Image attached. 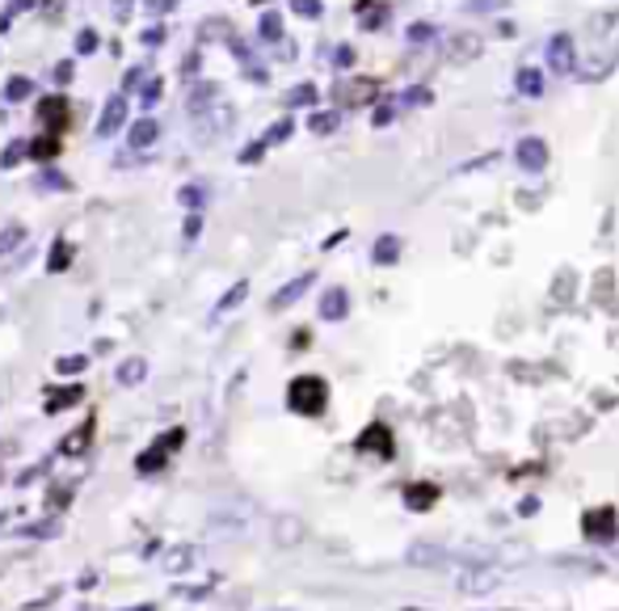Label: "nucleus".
<instances>
[{"label": "nucleus", "instance_id": "f257e3e1", "mask_svg": "<svg viewBox=\"0 0 619 611\" xmlns=\"http://www.w3.org/2000/svg\"><path fill=\"white\" fill-rule=\"evenodd\" d=\"M291 409H300V414H321L325 409V397H329V388H325V379L316 376H300L291 384Z\"/></svg>", "mask_w": 619, "mask_h": 611}, {"label": "nucleus", "instance_id": "f03ea898", "mask_svg": "<svg viewBox=\"0 0 619 611\" xmlns=\"http://www.w3.org/2000/svg\"><path fill=\"white\" fill-rule=\"evenodd\" d=\"M514 161H519L526 173H540V169L549 165V143L535 140V136H526V140L514 143Z\"/></svg>", "mask_w": 619, "mask_h": 611}, {"label": "nucleus", "instance_id": "7ed1b4c3", "mask_svg": "<svg viewBox=\"0 0 619 611\" xmlns=\"http://www.w3.org/2000/svg\"><path fill=\"white\" fill-rule=\"evenodd\" d=\"M122 122H127V97L115 94L110 101H106V106H101V118H97V136H101V140H110Z\"/></svg>", "mask_w": 619, "mask_h": 611}, {"label": "nucleus", "instance_id": "20e7f679", "mask_svg": "<svg viewBox=\"0 0 619 611\" xmlns=\"http://www.w3.org/2000/svg\"><path fill=\"white\" fill-rule=\"evenodd\" d=\"M573 60H577V55H573V39L569 34H556V39L549 43V72H556V76H569Z\"/></svg>", "mask_w": 619, "mask_h": 611}, {"label": "nucleus", "instance_id": "39448f33", "mask_svg": "<svg viewBox=\"0 0 619 611\" xmlns=\"http://www.w3.org/2000/svg\"><path fill=\"white\" fill-rule=\"evenodd\" d=\"M586 532H590V540H616L619 536L616 511H595V515H586Z\"/></svg>", "mask_w": 619, "mask_h": 611}, {"label": "nucleus", "instance_id": "423d86ee", "mask_svg": "<svg viewBox=\"0 0 619 611\" xmlns=\"http://www.w3.org/2000/svg\"><path fill=\"white\" fill-rule=\"evenodd\" d=\"M156 140H161V122H156V118H140V122L127 131V143H131V148H152Z\"/></svg>", "mask_w": 619, "mask_h": 611}, {"label": "nucleus", "instance_id": "0eeeda50", "mask_svg": "<svg viewBox=\"0 0 619 611\" xmlns=\"http://www.w3.org/2000/svg\"><path fill=\"white\" fill-rule=\"evenodd\" d=\"M346 312H350V296H346L341 287L325 291V300H321V317H325V321H341Z\"/></svg>", "mask_w": 619, "mask_h": 611}, {"label": "nucleus", "instance_id": "6e6552de", "mask_svg": "<svg viewBox=\"0 0 619 611\" xmlns=\"http://www.w3.org/2000/svg\"><path fill=\"white\" fill-rule=\"evenodd\" d=\"M194 561H198V553H194V548H169L165 553L169 574H186V569H194Z\"/></svg>", "mask_w": 619, "mask_h": 611}, {"label": "nucleus", "instance_id": "1a4fd4ad", "mask_svg": "<svg viewBox=\"0 0 619 611\" xmlns=\"http://www.w3.org/2000/svg\"><path fill=\"white\" fill-rule=\"evenodd\" d=\"M308 287H312V275H300V279H295V282H286L283 291H279V296H274V308L295 304V300H300V296H304V291H308Z\"/></svg>", "mask_w": 619, "mask_h": 611}, {"label": "nucleus", "instance_id": "9d476101", "mask_svg": "<svg viewBox=\"0 0 619 611\" xmlns=\"http://www.w3.org/2000/svg\"><path fill=\"white\" fill-rule=\"evenodd\" d=\"M143 376H148V363L143 358H127V363H119V372H115L119 384H140Z\"/></svg>", "mask_w": 619, "mask_h": 611}, {"label": "nucleus", "instance_id": "9b49d317", "mask_svg": "<svg viewBox=\"0 0 619 611\" xmlns=\"http://www.w3.org/2000/svg\"><path fill=\"white\" fill-rule=\"evenodd\" d=\"M397 258H401V240H397V236H380V240H376V261L388 266V261H397Z\"/></svg>", "mask_w": 619, "mask_h": 611}, {"label": "nucleus", "instance_id": "f8f14e48", "mask_svg": "<svg viewBox=\"0 0 619 611\" xmlns=\"http://www.w3.org/2000/svg\"><path fill=\"white\" fill-rule=\"evenodd\" d=\"M258 30H262L265 43H279V39H283V18H279V13H262Z\"/></svg>", "mask_w": 619, "mask_h": 611}, {"label": "nucleus", "instance_id": "ddd939ff", "mask_svg": "<svg viewBox=\"0 0 619 611\" xmlns=\"http://www.w3.org/2000/svg\"><path fill=\"white\" fill-rule=\"evenodd\" d=\"M519 89H523L526 97H540L544 94V76H540L535 68H523L519 72Z\"/></svg>", "mask_w": 619, "mask_h": 611}, {"label": "nucleus", "instance_id": "4468645a", "mask_svg": "<svg viewBox=\"0 0 619 611\" xmlns=\"http://www.w3.org/2000/svg\"><path fill=\"white\" fill-rule=\"evenodd\" d=\"M22 240H25V228H22V224H9V228L0 233V258H4V254H13V249H18Z\"/></svg>", "mask_w": 619, "mask_h": 611}, {"label": "nucleus", "instance_id": "2eb2a0df", "mask_svg": "<svg viewBox=\"0 0 619 611\" xmlns=\"http://www.w3.org/2000/svg\"><path fill=\"white\" fill-rule=\"evenodd\" d=\"M34 94V85H30V76H13L9 85H4V97L9 101H25V97Z\"/></svg>", "mask_w": 619, "mask_h": 611}, {"label": "nucleus", "instance_id": "dca6fc26", "mask_svg": "<svg viewBox=\"0 0 619 611\" xmlns=\"http://www.w3.org/2000/svg\"><path fill=\"white\" fill-rule=\"evenodd\" d=\"M245 296H249V282H237V287H232V291H228V296H224V300L215 304V317H224L228 308H237L240 300H245Z\"/></svg>", "mask_w": 619, "mask_h": 611}, {"label": "nucleus", "instance_id": "f3484780", "mask_svg": "<svg viewBox=\"0 0 619 611\" xmlns=\"http://www.w3.org/2000/svg\"><path fill=\"white\" fill-rule=\"evenodd\" d=\"M97 43H101V39H97V30L94 25H85V30L76 34V55H94Z\"/></svg>", "mask_w": 619, "mask_h": 611}, {"label": "nucleus", "instance_id": "a211bd4d", "mask_svg": "<svg viewBox=\"0 0 619 611\" xmlns=\"http://www.w3.org/2000/svg\"><path fill=\"white\" fill-rule=\"evenodd\" d=\"M22 157H30V143L13 140V143H9V148H4V157H0V165H4V169H13V165H18V161H22Z\"/></svg>", "mask_w": 619, "mask_h": 611}, {"label": "nucleus", "instance_id": "6ab92c4d", "mask_svg": "<svg viewBox=\"0 0 619 611\" xmlns=\"http://www.w3.org/2000/svg\"><path fill=\"white\" fill-rule=\"evenodd\" d=\"M55 372H59V376H76V372H85V358H80V354L55 358Z\"/></svg>", "mask_w": 619, "mask_h": 611}, {"label": "nucleus", "instance_id": "aec40b11", "mask_svg": "<svg viewBox=\"0 0 619 611\" xmlns=\"http://www.w3.org/2000/svg\"><path fill=\"white\" fill-rule=\"evenodd\" d=\"M498 587V574H468L464 578V590H489Z\"/></svg>", "mask_w": 619, "mask_h": 611}, {"label": "nucleus", "instance_id": "412c9836", "mask_svg": "<svg viewBox=\"0 0 619 611\" xmlns=\"http://www.w3.org/2000/svg\"><path fill=\"white\" fill-rule=\"evenodd\" d=\"M68 245H55V249H51V258H47V270L51 275H59V270H64V266H68Z\"/></svg>", "mask_w": 619, "mask_h": 611}, {"label": "nucleus", "instance_id": "4be33fe9", "mask_svg": "<svg viewBox=\"0 0 619 611\" xmlns=\"http://www.w3.org/2000/svg\"><path fill=\"white\" fill-rule=\"evenodd\" d=\"M39 115L47 118V122H55V118H64V97H47V101L39 106Z\"/></svg>", "mask_w": 619, "mask_h": 611}, {"label": "nucleus", "instance_id": "5701e85b", "mask_svg": "<svg viewBox=\"0 0 619 611\" xmlns=\"http://www.w3.org/2000/svg\"><path fill=\"white\" fill-rule=\"evenodd\" d=\"M291 9H295L300 18H321L325 4H321V0H291Z\"/></svg>", "mask_w": 619, "mask_h": 611}, {"label": "nucleus", "instance_id": "b1692460", "mask_svg": "<svg viewBox=\"0 0 619 611\" xmlns=\"http://www.w3.org/2000/svg\"><path fill=\"white\" fill-rule=\"evenodd\" d=\"M140 43L143 47H161V43H165V25H148L140 34Z\"/></svg>", "mask_w": 619, "mask_h": 611}, {"label": "nucleus", "instance_id": "393cba45", "mask_svg": "<svg viewBox=\"0 0 619 611\" xmlns=\"http://www.w3.org/2000/svg\"><path fill=\"white\" fill-rule=\"evenodd\" d=\"M286 101H291V106H312V101H316V89H312V85H300V89H291Z\"/></svg>", "mask_w": 619, "mask_h": 611}, {"label": "nucleus", "instance_id": "a878e982", "mask_svg": "<svg viewBox=\"0 0 619 611\" xmlns=\"http://www.w3.org/2000/svg\"><path fill=\"white\" fill-rule=\"evenodd\" d=\"M76 397H80V388H64V393H55V397H51L47 409H68V405H72Z\"/></svg>", "mask_w": 619, "mask_h": 611}, {"label": "nucleus", "instance_id": "bb28decb", "mask_svg": "<svg viewBox=\"0 0 619 611\" xmlns=\"http://www.w3.org/2000/svg\"><path fill=\"white\" fill-rule=\"evenodd\" d=\"M156 101H161V81H148L143 85V110H152Z\"/></svg>", "mask_w": 619, "mask_h": 611}, {"label": "nucleus", "instance_id": "cd10ccee", "mask_svg": "<svg viewBox=\"0 0 619 611\" xmlns=\"http://www.w3.org/2000/svg\"><path fill=\"white\" fill-rule=\"evenodd\" d=\"M337 127V115H312V131L316 136H325V131H334Z\"/></svg>", "mask_w": 619, "mask_h": 611}, {"label": "nucleus", "instance_id": "c85d7f7f", "mask_svg": "<svg viewBox=\"0 0 619 611\" xmlns=\"http://www.w3.org/2000/svg\"><path fill=\"white\" fill-rule=\"evenodd\" d=\"M110 13H115L119 22H127V18L135 13V0H110Z\"/></svg>", "mask_w": 619, "mask_h": 611}, {"label": "nucleus", "instance_id": "c756f323", "mask_svg": "<svg viewBox=\"0 0 619 611\" xmlns=\"http://www.w3.org/2000/svg\"><path fill=\"white\" fill-rule=\"evenodd\" d=\"M143 76H148V72H143V68H131V72H127V76H122V94H131V89H140V85H143Z\"/></svg>", "mask_w": 619, "mask_h": 611}, {"label": "nucleus", "instance_id": "7c9ffc66", "mask_svg": "<svg viewBox=\"0 0 619 611\" xmlns=\"http://www.w3.org/2000/svg\"><path fill=\"white\" fill-rule=\"evenodd\" d=\"M286 136H291V118L274 122V127H270V136H265V143H279V140H286Z\"/></svg>", "mask_w": 619, "mask_h": 611}, {"label": "nucleus", "instance_id": "2f4dec72", "mask_svg": "<svg viewBox=\"0 0 619 611\" xmlns=\"http://www.w3.org/2000/svg\"><path fill=\"white\" fill-rule=\"evenodd\" d=\"M262 152H265V140L249 143V148H245V152H240V161H245V165H253V161H262Z\"/></svg>", "mask_w": 619, "mask_h": 611}, {"label": "nucleus", "instance_id": "473e14b6", "mask_svg": "<svg viewBox=\"0 0 619 611\" xmlns=\"http://www.w3.org/2000/svg\"><path fill=\"white\" fill-rule=\"evenodd\" d=\"M55 148H59V143L51 140V136H47V140H34V143H30V157H51Z\"/></svg>", "mask_w": 619, "mask_h": 611}, {"label": "nucleus", "instance_id": "72a5a7b5", "mask_svg": "<svg viewBox=\"0 0 619 611\" xmlns=\"http://www.w3.org/2000/svg\"><path fill=\"white\" fill-rule=\"evenodd\" d=\"M182 203L186 207H203V186H182Z\"/></svg>", "mask_w": 619, "mask_h": 611}, {"label": "nucleus", "instance_id": "f704fd0d", "mask_svg": "<svg viewBox=\"0 0 619 611\" xmlns=\"http://www.w3.org/2000/svg\"><path fill=\"white\" fill-rule=\"evenodd\" d=\"M72 72H76V68H72V60H64V64H55V85H68Z\"/></svg>", "mask_w": 619, "mask_h": 611}, {"label": "nucleus", "instance_id": "c9c22d12", "mask_svg": "<svg viewBox=\"0 0 619 611\" xmlns=\"http://www.w3.org/2000/svg\"><path fill=\"white\" fill-rule=\"evenodd\" d=\"M25 9H34V0H9V9H4V13H9V18H18V13H25Z\"/></svg>", "mask_w": 619, "mask_h": 611}, {"label": "nucleus", "instance_id": "e433bc0d", "mask_svg": "<svg viewBox=\"0 0 619 611\" xmlns=\"http://www.w3.org/2000/svg\"><path fill=\"white\" fill-rule=\"evenodd\" d=\"M173 4H177V0H148L152 13H165V9H173Z\"/></svg>", "mask_w": 619, "mask_h": 611}, {"label": "nucleus", "instance_id": "4c0bfd02", "mask_svg": "<svg viewBox=\"0 0 619 611\" xmlns=\"http://www.w3.org/2000/svg\"><path fill=\"white\" fill-rule=\"evenodd\" d=\"M198 228H203V219H198V215H191V219H186V236L194 240V236H198Z\"/></svg>", "mask_w": 619, "mask_h": 611}, {"label": "nucleus", "instance_id": "58836bf2", "mask_svg": "<svg viewBox=\"0 0 619 611\" xmlns=\"http://www.w3.org/2000/svg\"><path fill=\"white\" fill-rule=\"evenodd\" d=\"M224 30H228L224 22H207V25H203V34H224Z\"/></svg>", "mask_w": 619, "mask_h": 611}, {"label": "nucleus", "instance_id": "ea45409f", "mask_svg": "<svg viewBox=\"0 0 619 611\" xmlns=\"http://www.w3.org/2000/svg\"><path fill=\"white\" fill-rule=\"evenodd\" d=\"M55 4H59V0H55Z\"/></svg>", "mask_w": 619, "mask_h": 611}]
</instances>
